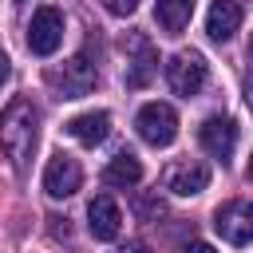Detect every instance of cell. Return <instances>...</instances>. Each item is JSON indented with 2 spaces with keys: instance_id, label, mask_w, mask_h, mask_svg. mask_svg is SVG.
Masks as SVG:
<instances>
[{
  "instance_id": "obj_1",
  "label": "cell",
  "mask_w": 253,
  "mask_h": 253,
  "mask_svg": "<svg viewBox=\"0 0 253 253\" xmlns=\"http://www.w3.org/2000/svg\"><path fill=\"white\" fill-rule=\"evenodd\" d=\"M36 134H40V111L32 107V99H12L8 111L0 115V146L16 170L28 166L36 150Z\"/></svg>"
},
{
  "instance_id": "obj_2",
  "label": "cell",
  "mask_w": 253,
  "mask_h": 253,
  "mask_svg": "<svg viewBox=\"0 0 253 253\" xmlns=\"http://www.w3.org/2000/svg\"><path fill=\"white\" fill-rule=\"evenodd\" d=\"M134 126H138V138L146 146H170L178 138V115L170 103H146L138 115H134Z\"/></svg>"
},
{
  "instance_id": "obj_3",
  "label": "cell",
  "mask_w": 253,
  "mask_h": 253,
  "mask_svg": "<svg viewBox=\"0 0 253 253\" xmlns=\"http://www.w3.org/2000/svg\"><path fill=\"white\" fill-rule=\"evenodd\" d=\"M213 229H217V237L229 241V245H249V241H253V202L233 198V202L217 206Z\"/></svg>"
},
{
  "instance_id": "obj_4",
  "label": "cell",
  "mask_w": 253,
  "mask_h": 253,
  "mask_svg": "<svg viewBox=\"0 0 253 253\" xmlns=\"http://www.w3.org/2000/svg\"><path fill=\"white\" fill-rule=\"evenodd\" d=\"M166 83L174 95H198L202 83H206V59L202 51H178L170 63H166Z\"/></svg>"
},
{
  "instance_id": "obj_5",
  "label": "cell",
  "mask_w": 253,
  "mask_h": 253,
  "mask_svg": "<svg viewBox=\"0 0 253 253\" xmlns=\"http://www.w3.org/2000/svg\"><path fill=\"white\" fill-rule=\"evenodd\" d=\"M63 43V12L59 8H36L32 24H28V47L36 55H51L55 47Z\"/></svg>"
},
{
  "instance_id": "obj_6",
  "label": "cell",
  "mask_w": 253,
  "mask_h": 253,
  "mask_svg": "<svg viewBox=\"0 0 253 253\" xmlns=\"http://www.w3.org/2000/svg\"><path fill=\"white\" fill-rule=\"evenodd\" d=\"M95 79H99V71H95V63H91L87 55H71V59L51 75V83H55V91H59L63 99H83V95H91Z\"/></svg>"
},
{
  "instance_id": "obj_7",
  "label": "cell",
  "mask_w": 253,
  "mask_h": 253,
  "mask_svg": "<svg viewBox=\"0 0 253 253\" xmlns=\"http://www.w3.org/2000/svg\"><path fill=\"white\" fill-rule=\"evenodd\" d=\"M79 182H83V170H79V162L71 158V154H51L47 158V166H43V194L47 198H71L75 190H79Z\"/></svg>"
},
{
  "instance_id": "obj_8",
  "label": "cell",
  "mask_w": 253,
  "mask_h": 253,
  "mask_svg": "<svg viewBox=\"0 0 253 253\" xmlns=\"http://www.w3.org/2000/svg\"><path fill=\"white\" fill-rule=\"evenodd\" d=\"M198 142H202V150H206L210 158L229 162V158H233V146H237V123H233V119H225V115H213V119H206V123H202Z\"/></svg>"
},
{
  "instance_id": "obj_9",
  "label": "cell",
  "mask_w": 253,
  "mask_h": 253,
  "mask_svg": "<svg viewBox=\"0 0 253 253\" xmlns=\"http://www.w3.org/2000/svg\"><path fill=\"white\" fill-rule=\"evenodd\" d=\"M126 51H130V59H126V87H130V91H138V87H146V83H150L158 55H154L150 40H146V36H138V32H134V36H126Z\"/></svg>"
},
{
  "instance_id": "obj_10",
  "label": "cell",
  "mask_w": 253,
  "mask_h": 253,
  "mask_svg": "<svg viewBox=\"0 0 253 253\" xmlns=\"http://www.w3.org/2000/svg\"><path fill=\"white\" fill-rule=\"evenodd\" d=\"M162 182H166L170 194L194 198V194H202V190L210 186V166H206V162H174V166L166 170Z\"/></svg>"
},
{
  "instance_id": "obj_11",
  "label": "cell",
  "mask_w": 253,
  "mask_h": 253,
  "mask_svg": "<svg viewBox=\"0 0 253 253\" xmlns=\"http://www.w3.org/2000/svg\"><path fill=\"white\" fill-rule=\"evenodd\" d=\"M87 225H91V237H95V241H115L119 229H123V210L115 206V198H107V194L91 198V206H87Z\"/></svg>"
},
{
  "instance_id": "obj_12",
  "label": "cell",
  "mask_w": 253,
  "mask_h": 253,
  "mask_svg": "<svg viewBox=\"0 0 253 253\" xmlns=\"http://www.w3.org/2000/svg\"><path fill=\"white\" fill-rule=\"evenodd\" d=\"M241 20H245V12H241L237 0H213V4H210V16H206V32H210V40L225 43V40H233V32L241 28Z\"/></svg>"
},
{
  "instance_id": "obj_13",
  "label": "cell",
  "mask_w": 253,
  "mask_h": 253,
  "mask_svg": "<svg viewBox=\"0 0 253 253\" xmlns=\"http://www.w3.org/2000/svg\"><path fill=\"white\" fill-rule=\"evenodd\" d=\"M67 134L75 142H83V146H99L111 134V115L107 111H83V115H75L67 123Z\"/></svg>"
},
{
  "instance_id": "obj_14",
  "label": "cell",
  "mask_w": 253,
  "mask_h": 253,
  "mask_svg": "<svg viewBox=\"0 0 253 253\" xmlns=\"http://www.w3.org/2000/svg\"><path fill=\"white\" fill-rule=\"evenodd\" d=\"M103 182L107 186H119V190H130L142 182V162L130 154V150H119L107 166H103Z\"/></svg>"
},
{
  "instance_id": "obj_15",
  "label": "cell",
  "mask_w": 253,
  "mask_h": 253,
  "mask_svg": "<svg viewBox=\"0 0 253 253\" xmlns=\"http://www.w3.org/2000/svg\"><path fill=\"white\" fill-rule=\"evenodd\" d=\"M194 16V0H158L154 4V20L166 36H178Z\"/></svg>"
},
{
  "instance_id": "obj_16",
  "label": "cell",
  "mask_w": 253,
  "mask_h": 253,
  "mask_svg": "<svg viewBox=\"0 0 253 253\" xmlns=\"http://www.w3.org/2000/svg\"><path fill=\"white\" fill-rule=\"evenodd\" d=\"M138 217H158V213H166V206H162V198L158 194H146V198H138Z\"/></svg>"
},
{
  "instance_id": "obj_17",
  "label": "cell",
  "mask_w": 253,
  "mask_h": 253,
  "mask_svg": "<svg viewBox=\"0 0 253 253\" xmlns=\"http://www.w3.org/2000/svg\"><path fill=\"white\" fill-rule=\"evenodd\" d=\"M99 4H103L111 16H130V12L138 8V0H99Z\"/></svg>"
},
{
  "instance_id": "obj_18",
  "label": "cell",
  "mask_w": 253,
  "mask_h": 253,
  "mask_svg": "<svg viewBox=\"0 0 253 253\" xmlns=\"http://www.w3.org/2000/svg\"><path fill=\"white\" fill-rule=\"evenodd\" d=\"M182 253H217V249H213V245H206V241H190Z\"/></svg>"
},
{
  "instance_id": "obj_19",
  "label": "cell",
  "mask_w": 253,
  "mask_h": 253,
  "mask_svg": "<svg viewBox=\"0 0 253 253\" xmlns=\"http://www.w3.org/2000/svg\"><path fill=\"white\" fill-rule=\"evenodd\" d=\"M119 253H146V245L142 241H126V245H119Z\"/></svg>"
},
{
  "instance_id": "obj_20",
  "label": "cell",
  "mask_w": 253,
  "mask_h": 253,
  "mask_svg": "<svg viewBox=\"0 0 253 253\" xmlns=\"http://www.w3.org/2000/svg\"><path fill=\"white\" fill-rule=\"evenodd\" d=\"M8 71H12V59H8V55H4V51H0V83H4V79H8Z\"/></svg>"
},
{
  "instance_id": "obj_21",
  "label": "cell",
  "mask_w": 253,
  "mask_h": 253,
  "mask_svg": "<svg viewBox=\"0 0 253 253\" xmlns=\"http://www.w3.org/2000/svg\"><path fill=\"white\" fill-rule=\"evenodd\" d=\"M245 103H249V111H253V75L245 79Z\"/></svg>"
},
{
  "instance_id": "obj_22",
  "label": "cell",
  "mask_w": 253,
  "mask_h": 253,
  "mask_svg": "<svg viewBox=\"0 0 253 253\" xmlns=\"http://www.w3.org/2000/svg\"><path fill=\"white\" fill-rule=\"evenodd\" d=\"M249 55H253V40H249Z\"/></svg>"
},
{
  "instance_id": "obj_23",
  "label": "cell",
  "mask_w": 253,
  "mask_h": 253,
  "mask_svg": "<svg viewBox=\"0 0 253 253\" xmlns=\"http://www.w3.org/2000/svg\"><path fill=\"white\" fill-rule=\"evenodd\" d=\"M249 178H253V162H249Z\"/></svg>"
}]
</instances>
